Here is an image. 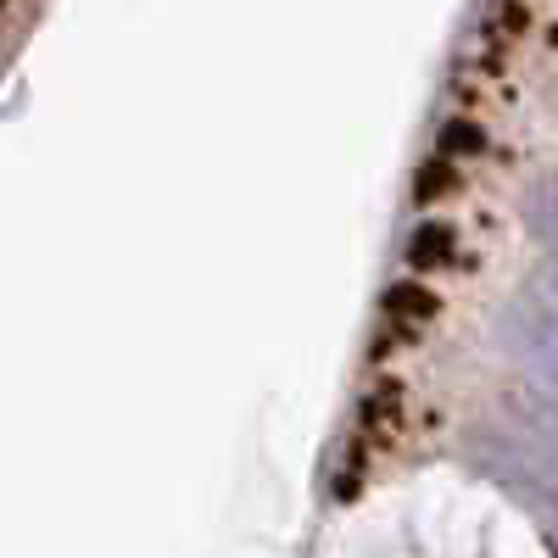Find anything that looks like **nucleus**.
I'll return each instance as SVG.
<instances>
[{"label": "nucleus", "instance_id": "1", "mask_svg": "<svg viewBox=\"0 0 558 558\" xmlns=\"http://www.w3.org/2000/svg\"><path fill=\"white\" fill-rule=\"evenodd\" d=\"M330 558H542L525 525L475 486L413 481L347 520Z\"/></svg>", "mask_w": 558, "mask_h": 558}]
</instances>
